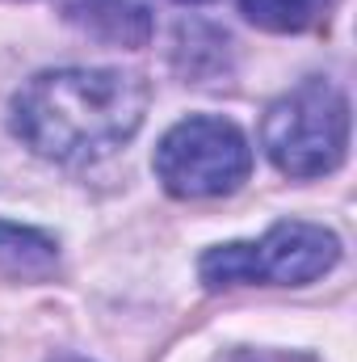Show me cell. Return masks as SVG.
Returning a JSON list of instances; mask_svg holds the SVG:
<instances>
[{
	"instance_id": "1",
	"label": "cell",
	"mask_w": 357,
	"mask_h": 362,
	"mask_svg": "<svg viewBox=\"0 0 357 362\" xmlns=\"http://www.w3.org/2000/svg\"><path fill=\"white\" fill-rule=\"evenodd\" d=\"M147 85L122 68L42 72L13 97V135L55 165H89L122 148L147 114Z\"/></svg>"
},
{
	"instance_id": "2",
	"label": "cell",
	"mask_w": 357,
	"mask_h": 362,
	"mask_svg": "<svg viewBox=\"0 0 357 362\" xmlns=\"http://www.w3.org/2000/svg\"><path fill=\"white\" fill-rule=\"evenodd\" d=\"M261 148L286 177H324L349 152V101L328 81H307L269 105Z\"/></svg>"
},
{
	"instance_id": "3",
	"label": "cell",
	"mask_w": 357,
	"mask_h": 362,
	"mask_svg": "<svg viewBox=\"0 0 357 362\" xmlns=\"http://www.w3.org/2000/svg\"><path fill=\"white\" fill-rule=\"evenodd\" d=\"M341 262V240L303 219L273 223L261 240L248 245H219L202 257V282L210 291L236 282H269V286H303L315 282Z\"/></svg>"
},
{
	"instance_id": "4",
	"label": "cell",
	"mask_w": 357,
	"mask_h": 362,
	"mask_svg": "<svg viewBox=\"0 0 357 362\" xmlns=\"http://www.w3.org/2000/svg\"><path fill=\"white\" fill-rule=\"evenodd\" d=\"M253 173V148L227 118L193 114L177 122L156 148V177L173 198H223Z\"/></svg>"
},
{
	"instance_id": "5",
	"label": "cell",
	"mask_w": 357,
	"mask_h": 362,
	"mask_svg": "<svg viewBox=\"0 0 357 362\" xmlns=\"http://www.w3.org/2000/svg\"><path fill=\"white\" fill-rule=\"evenodd\" d=\"M59 8L76 30L114 47H143L152 38V13L143 0H59Z\"/></svg>"
},
{
	"instance_id": "6",
	"label": "cell",
	"mask_w": 357,
	"mask_h": 362,
	"mask_svg": "<svg viewBox=\"0 0 357 362\" xmlns=\"http://www.w3.org/2000/svg\"><path fill=\"white\" fill-rule=\"evenodd\" d=\"M240 8L269 34H303L328 21L332 0H240Z\"/></svg>"
},
{
	"instance_id": "7",
	"label": "cell",
	"mask_w": 357,
	"mask_h": 362,
	"mask_svg": "<svg viewBox=\"0 0 357 362\" xmlns=\"http://www.w3.org/2000/svg\"><path fill=\"white\" fill-rule=\"evenodd\" d=\"M55 257H59V249H55L51 236L0 219V270H8V274H42V270L55 266Z\"/></svg>"
},
{
	"instance_id": "8",
	"label": "cell",
	"mask_w": 357,
	"mask_h": 362,
	"mask_svg": "<svg viewBox=\"0 0 357 362\" xmlns=\"http://www.w3.org/2000/svg\"><path fill=\"white\" fill-rule=\"evenodd\" d=\"M177 4H206V0H177Z\"/></svg>"
},
{
	"instance_id": "9",
	"label": "cell",
	"mask_w": 357,
	"mask_h": 362,
	"mask_svg": "<svg viewBox=\"0 0 357 362\" xmlns=\"http://www.w3.org/2000/svg\"><path fill=\"white\" fill-rule=\"evenodd\" d=\"M55 362H85V358H55Z\"/></svg>"
}]
</instances>
